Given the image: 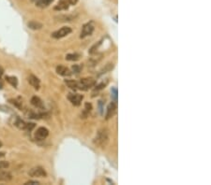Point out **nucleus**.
I'll use <instances>...</instances> for the list:
<instances>
[{
    "label": "nucleus",
    "mask_w": 211,
    "mask_h": 185,
    "mask_svg": "<svg viewBox=\"0 0 211 185\" xmlns=\"http://www.w3.org/2000/svg\"><path fill=\"white\" fill-rule=\"evenodd\" d=\"M110 140V135H109V131L106 128H101L98 131L93 142L94 144L101 149H104L109 143Z\"/></svg>",
    "instance_id": "f257e3e1"
},
{
    "label": "nucleus",
    "mask_w": 211,
    "mask_h": 185,
    "mask_svg": "<svg viewBox=\"0 0 211 185\" xmlns=\"http://www.w3.org/2000/svg\"><path fill=\"white\" fill-rule=\"evenodd\" d=\"M13 124L20 130H24V131H31L34 127H35V123H26L25 121H23L22 119L16 117L14 120Z\"/></svg>",
    "instance_id": "f03ea898"
},
{
    "label": "nucleus",
    "mask_w": 211,
    "mask_h": 185,
    "mask_svg": "<svg viewBox=\"0 0 211 185\" xmlns=\"http://www.w3.org/2000/svg\"><path fill=\"white\" fill-rule=\"evenodd\" d=\"M96 85V81L92 78H84L78 81V90L86 91Z\"/></svg>",
    "instance_id": "7ed1b4c3"
},
{
    "label": "nucleus",
    "mask_w": 211,
    "mask_h": 185,
    "mask_svg": "<svg viewBox=\"0 0 211 185\" xmlns=\"http://www.w3.org/2000/svg\"><path fill=\"white\" fill-rule=\"evenodd\" d=\"M78 2V0H60L57 5L54 8L55 11H66L70 6H74Z\"/></svg>",
    "instance_id": "20e7f679"
},
{
    "label": "nucleus",
    "mask_w": 211,
    "mask_h": 185,
    "mask_svg": "<svg viewBox=\"0 0 211 185\" xmlns=\"http://www.w3.org/2000/svg\"><path fill=\"white\" fill-rule=\"evenodd\" d=\"M28 175L33 178H45L47 173L42 166H35L28 171Z\"/></svg>",
    "instance_id": "39448f33"
},
{
    "label": "nucleus",
    "mask_w": 211,
    "mask_h": 185,
    "mask_svg": "<svg viewBox=\"0 0 211 185\" xmlns=\"http://www.w3.org/2000/svg\"><path fill=\"white\" fill-rule=\"evenodd\" d=\"M71 33V28L69 27V26H63L62 28H60L59 30L54 32L52 34V37L54 39H62V38H65L66 36L70 35Z\"/></svg>",
    "instance_id": "423d86ee"
},
{
    "label": "nucleus",
    "mask_w": 211,
    "mask_h": 185,
    "mask_svg": "<svg viewBox=\"0 0 211 185\" xmlns=\"http://www.w3.org/2000/svg\"><path fill=\"white\" fill-rule=\"evenodd\" d=\"M94 29H95V27H94V25H93L92 23H87V24H85V25L83 26V29H82V31H81L80 38H81V39H84V38H86V37L92 35V33L94 32Z\"/></svg>",
    "instance_id": "0eeeda50"
},
{
    "label": "nucleus",
    "mask_w": 211,
    "mask_h": 185,
    "mask_svg": "<svg viewBox=\"0 0 211 185\" xmlns=\"http://www.w3.org/2000/svg\"><path fill=\"white\" fill-rule=\"evenodd\" d=\"M49 136V130L46 127H39L35 133V138L38 140H43Z\"/></svg>",
    "instance_id": "6e6552de"
},
{
    "label": "nucleus",
    "mask_w": 211,
    "mask_h": 185,
    "mask_svg": "<svg viewBox=\"0 0 211 185\" xmlns=\"http://www.w3.org/2000/svg\"><path fill=\"white\" fill-rule=\"evenodd\" d=\"M83 98H84V96L82 95H78V94H69V95H68V99L71 102L72 105H74L76 107L81 105Z\"/></svg>",
    "instance_id": "1a4fd4ad"
},
{
    "label": "nucleus",
    "mask_w": 211,
    "mask_h": 185,
    "mask_svg": "<svg viewBox=\"0 0 211 185\" xmlns=\"http://www.w3.org/2000/svg\"><path fill=\"white\" fill-rule=\"evenodd\" d=\"M117 104L116 101L112 102L109 104V106L107 107V112H106V119H111L115 116V114L117 113Z\"/></svg>",
    "instance_id": "9d476101"
},
{
    "label": "nucleus",
    "mask_w": 211,
    "mask_h": 185,
    "mask_svg": "<svg viewBox=\"0 0 211 185\" xmlns=\"http://www.w3.org/2000/svg\"><path fill=\"white\" fill-rule=\"evenodd\" d=\"M56 73L60 76H63V77H70L71 75V71L64 66L56 67Z\"/></svg>",
    "instance_id": "9b49d317"
},
{
    "label": "nucleus",
    "mask_w": 211,
    "mask_h": 185,
    "mask_svg": "<svg viewBox=\"0 0 211 185\" xmlns=\"http://www.w3.org/2000/svg\"><path fill=\"white\" fill-rule=\"evenodd\" d=\"M28 82H29V84L32 86V87H34L35 89H37V90H39L40 89V87H41V81H40V80L36 77V76H34V75H30L29 77H28Z\"/></svg>",
    "instance_id": "f8f14e48"
},
{
    "label": "nucleus",
    "mask_w": 211,
    "mask_h": 185,
    "mask_svg": "<svg viewBox=\"0 0 211 185\" xmlns=\"http://www.w3.org/2000/svg\"><path fill=\"white\" fill-rule=\"evenodd\" d=\"M30 102L37 109H44V104H43L42 100L40 97H38V96H33L31 98Z\"/></svg>",
    "instance_id": "ddd939ff"
},
{
    "label": "nucleus",
    "mask_w": 211,
    "mask_h": 185,
    "mask_svg": "<svg viewBox=\"0 0 211 185\" xmlns=\"http://www.w3.org/2000/svg\"><path fill=\"white\" fill-rule=\"evenodd\" d=\"M12 178V175L9 171L0 170V182L1 181H10Z\"/></svg>",
    "instance_id": "4468645a"
},
{
    "label": "nucleus",
    "mask_w": 211,
    "mask_h": 185,
    "mask_svg": "<svg viewBox=\"0 0 211 185\" xmlns=\"http://www.w3.org/2000/svg\"><path fill=\"white\" fill-rule=\"evenodd\" d=\"M54 0H37L36 1V6L41 9L47 8L49 5H51V3H53Z\"/></svg>",
    "instance_id": "2eb2a0df"
},
{
    "label": "nucleus",
    "mask_w": 211,
    "mask_h": 185,
    "mask_svg": "<svg viewBox=\"0 0 211 185\" xmlns=\"http://www.w3.org/2000/svg\"><path fill=\"white\" fill-rule=\"evenodd\" d=\"M28 27L32 30H39L42 27V24L37 22V21H31L27 24Z\"/></svg>",
    "instance_id": "dca6fc26"
},
{
    "label": "nucleus",
    "mask_w": 211,
    "mask_h": 185,
    "mask_svg": "<svg viewBox=\"0 0 211 185\" xmlns=\"http://www.w3.org/2000/svg\"><path fill=\"white\" fill-rule=\"evenodd\" d=\"M65 83L69 88H70L72 90H78V81H73V80H66Z\"/></svg>",
    "instance_id": "f3484780"
},
{
    "label": "nucleus",
    "mask_w": 211,
    "mask_h": 185,
    "mask_svg": "<svg viewBox=\"0 0 211 185\" xmlns=\"http://www.w3.org/2000/svg\"><path fill=\"white\" fill-rule=\"evenodd\" d=\"M6 81L13 87H17L18 86V80L16 77L14 76H6Z\"/></svg>",
    "instance_id": "a211bd4d"
},
{
    "label": "nucleus",
    "mask_w": 211,
    "mask_h": 185,
    "mask_svg": "<svg viewBox=\"0 0 211 185\" xmlns=\"http://www.w3.org/2000/svg\"><path fill=\"white\" fill-rule=\"evenodd\" d=\"M80 54L79 53H69L66 55V60L68 61H77L80 59Z\"/></svg>",
    "instance_id": "6ab92c4d"
},
{
    "label": "nucleus",
    "mask_w": 211,
    "mask_h": 185,
    "mask_svg": "<svg viewBox=\"0 0 211 185\" xmlns=\"http://www.w3.org/2000/svg\"><path fill=\"white\" fill-rule=\"evenodd\" d=\"M91 109H92V105L90 104V103H85L84 104V118H85L86 117V115L91 111Z\"/></svg>",
    "instance_id": "aec40b11"
},
{
    "label": "nucleus",
    "mask_w": 211,
    "mask_h": 185,
    "mask_svg": "<svg viewBox=\"0 0 211 185\" xmlns=\"http://www.w3.org/2000/svg\"><path fill=\"white\" fill-rule=\"evenodd\" d=\"M113 68H114V65H113V64H108L106 67H105V68H103V69L101 70V73H100L99 75H101V74H103V73H106V72L112 70Z\"/></svg>",
    "instance_id": "412c9836"
},
{
    "label": "nucleus",
    "mask_w": 211,
    "mask_h": 185,
    "mask_svg": "<svg viewBox=\"0 0 211 185\" xmlns=\"http://www.w3.org/2000/svg\"><path fill=\"white\" fill-rule=\"evenodd\" d=\"M9 165H10L9 162H7V161H0V170H3V169L8 168Z\"/></svg>",
    "instance_id": "4be33fe9"
},
{
    "label": "nucleus",
    "mask_w": 211,
    "mask_h": 185,
    "mask_svg": "<svg viewBox=\"0 0 211 185\" xmlns=\"http://www.w3.org/2000/svg\"><path fill=\"white\" fill-rule=\"evenodd\" d=\"M10 102H12L13 105H15L18 109H22V102H19V101H17V100H15V99H11Z\"/></svg>",
    "instance_id": "5701e85b"
},
{
    "label": "nucleus",
    "mask_w": 211,
    "mask_h": 185,
    "mask_svg": "<svg viewBox=\"0 0 211 185\" xmlns=\"http://www.w3.org/2000/svg\"><path fill=\"white\" fill-rule=\"evenodd\" d=\"M107 81L106 82H101L100 84H98V85H97L96 87H95V91H99V90H101V89H103V88H105V86L107 85Z\"/></svg>",
    "instance_id": "b1692460"
},
{
    "label": "nucleus",
    "mask_w": 211,
    "mask_h": 185,
    "mask_svg": "<svg viewBox=\"0 0 211 185\" xmlns=\"http://www.w3.org/2000/svg\"><path fill=\"white\" fill-rule=\"evenodd\" d=\"M100 44H101V41H98V44H95V45H94V46H93V47H92V48L90 49L89 53H90L91 54H92V53H95V52L97 51V49L98 48V46H99Z\"/></svg>",
    "instance_id": "393cba45"
},
{
    "label": "nucleus",
    "mask_w": 211,
    "mask_h": 185,
    "mask_svg": "<svg viewBox=\"0 0 211 185\" xmlns=\"http://www.w3.org/2000/svg\"><path fill=\"white\" fill-rule=\"evenodd\" d=\"M112 93H113V97L115 99V101H117V88H112Z\"/></svg>",
    "instance_id": "a878e982"
},
{
    "label": "nucleus",
    "mask_w": 211,
    "mask_h": 185,
    "mask_svg": "<svg viewBox=\"0 0 211 185\" xmlns=\"http://www.w3.org/2000/svg\"><path fill=\"white\" fill-rule=\"evenodd\" d=\"M80 70H81V67H80L79 66L75 65V66L72 67V71H73V73H79Z\"/></svg>",
    "instance_id": "bb28decb"
},
{
    "label": "nucleus",
    "mask_w": 211,
    "mask_h": 185,
    "mask_svg": "<svg viewBox=\"0 0 211 185\" xmlns=\"http://www.w3.org/2000/svg\"><path fill=\"white\" fill-rule=\"evenodd\" d=\"M26 185H29V184H31V185H34V184H40L38 181H36V180H29V181H27V182H26L25 183Z\"/></svg>",
    "instance_id": "cd10ccee"
},
{
    "label": "nucleus",
    "mask_w": 211,
    "mask_h": 185,
    "mask_svg": "<svg viewBox=\"0 0 211 185\" xmlns=\"http://www.w3.org/2000/svg\"><path fill=\"white\" fill-rule=\"evenodd\" d=\"M3 73H4V69H3L1 67H0V77H1V76L3 75Z\"/></svg>",
    "instance_id": "c85d7f7f"
},
{
    "label": "nucleus",
    "mask_w": 211,
    "mask_h": 185,
    "mask_svg": "<svg viewBox=\"0 0 211 185\" xmlns=\"http://www.w3.org/2000/svg\"><path fill=\"white\" fill-rule=\"evenodd\" d=\"M5 156V152H0V158H2Z\"/></svg>",
    "instance_id": "c756f323"
},
{
    "label": "nucleus",
    "mask_w": 211,
    "mask_h": 185,
    "mask_svg": "<svg viewBox=\"0 0 211 185\" xmlns=\"http://www.w3.org/2000/svg\"><path fill=\"white\" fill-rule=\"evenodd\" d=\"M2 87H3V82L0 81V89H2Z\"/></svg>",
    "instance_id": "7c9ffc66"
},
{
    "label": "nucleus",
    "mask_w": 211,
    "mask_h": 185,
    "mask_svg": "<svg viewBox=\"0 0 211 185\" xmlns=\"http://www.w3.org/2000/svg\"><path fill=\"white\" fill-rule=\"evenodd\" d=\"M1 147H2V142L0 141V148H1Z\"/></svg>",
    "instance_id": "2f4dec72"
},
{
    "label": "nucleus",
    "mask_w": 211,
    "mask_h": 185,
    "mask_svg": "<svg viewBox=\"0 0 211 185\" xmlns=\"http://www.w3.org/2000/svg\"><path fill=\"white\" fill-rule=\"evenodd\" d=\"M31 1H33V2H36V1H37V0H31Z\"/></svg>",
    "instance_id": "473e14b6"
}]
</instances>
